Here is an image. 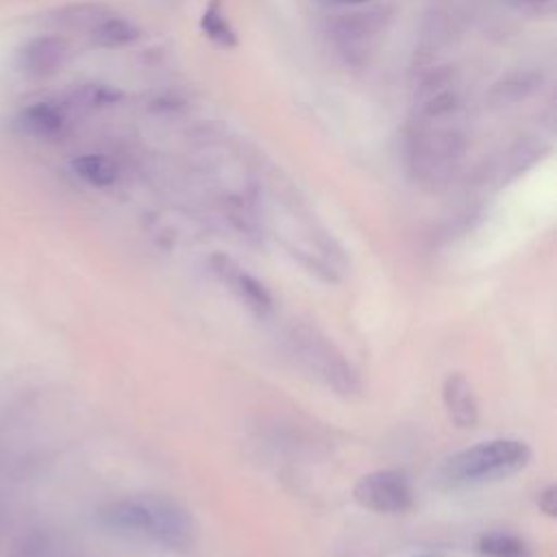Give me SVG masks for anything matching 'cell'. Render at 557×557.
Segmentation results:
<instances>
[{
  "instance_id": "cell-1",
  "label": "cell",
  "mask_w": 557,
  "mask_h": 557,
  "mask_svg": "<svg viewBox=\"0 0 557 557\" xmlns=\"http://www.w3.org/2000/svg\"><path fill=\"white\" fill-rule=\"evenodd\" d=\"M100 520L117 533L144 537L172 550H189L198 537L194 516L176 500L157 494L113 500L102 509Z\"/></svg>"
},
{
  "instance_id": "cell-2",
  "label": "cell",
  "mask_w": 557,
  "mask_h": 557,
  "mask_svg": "<svg viewBox=\"0 0 557 557\" xmlns=\"http://www.w3.org/2000/svg\"><path fill=\"white\" fill-rule=\"evenodd\" d=\"M531 448L522 440H487L463 448L440 466L435 483L444 490H466L505 481L531 461Z\"/></svg>"
},
{
  "instance_id": "cell-3",
  "label": "cell",
  "mask_w": 557,
  "mask_h": 557,
  "mask_svg": "<svg viewBox=\"0 0 557 557\" xmlns=\"http://www.w3.org/2000/svg\"><path fill=\"white\" fill-rule=\"evenodd\" d=\"M287 344L298 366L315 381L339 396H352L361 389V379L339 348L315 326L296 324L287 335Z\"/></svg>"
},
{
  "instance_id": "cell-4",
  "label": "cell",
  "mask_w": 557,
  "mask_h": 557,
  "mask_svg": "<svg viewBox=\"0 0 557 557\" xmlns=\"http://www.w3.org/2000/svg\"><path fill=\"white\" fill-rule=\"evenodd\" d=\"M463 135L455 128L422 126L407 144V161L422 183H444L461 161Z\"/></svg>"
},
{
  "instance_id": "cell-5",
  "label": "cell",
  "mask_w": 557,
  "mask_h": 557,
  "mask_svg": "<svg viewBox=\"0 0 557 557\" xmlns=\"http://www.w3.org/2000/svg\"><path fill=\"white\" fill-rule=\"evenodd\" d=\"M352 498L374 513H405L413 507V490L409 479L398 470H374L363 474L355 487Z\"/></svg>"
},
{
  "instance_id": "cell-6",
  "label": "cell",
  "mask_w": 557,
  "mask_h": 557,
  "mask_svg": "<svg viewBox=\"0 0 557 557\" xmlns=\"http://www.w3.org/2000/svg\"><path fill=\"white\" fill-rule=\"evenodd\" d=\"M213 274L259 318L268 315L272 311V296L268 287L255 278L250 272H246L242 265H237L226 255H213L211 257Z\"/></svg>"
},
{
  "instance_id": "cell-7",
  "label": "cell",
  "mask_w": 557,
  "mask_h": 557,
  "mask_svg": "<svg viewBox=\"0 0 557 557\" xmlns=\"http://www.w3.org/2000/svg\"><path fill=\"white\" fill-rule=\"evenodd\" d=\"M70 59V44L61 35H41L20 50V65L33 76H50Z\"/></svg>"
},
{
  "instance_id": "cell-8",
  "label": "cell",
  "mask_w": 557,
  "mask_h": 557,
  "mask_svg": "<svg viewBox=\"0 0 557 557\" xmlns=\"http://www.w3.org/2000/svg\"><path fill=\"white\" fill-rule=\"evenodd\" d=\"M385 17L387 15L383 9L352 11V13L335 15L329 24V30L342 48L350 50V48H359L368 39H372L383 28Z\"/></svg>"
},
{
  "instance_id": "cell-9",
  "label": "cell",
  "mask_w": 557,
  "mask_h": 557,
  "mask_svg": "<svg viewBox=\"0 0 557 557\" xmlns=\"http://www.w3.org/2000/svg\"><path fill=\"white\" fill-rule=\"evenodd\" d=\"M67 107L52 100L33 102L20 113V128L35 139H57L67 128Z\"/></svg>"
},
{
  "instance_id": "cell-10",
  "label": "cell",
  "mask_w": 557,
  "mask_h": 557,
  "mask_svg": "<svg viewBox=\"0 0 557 557\" xmlns=\"http://www.w3.org/2000/svg\"><path fill=\"white\" fill-rule=\"evenodd\" d=\"M442 400H444V407H446L450 420L459 429H470L476 424L479 403H476L470 381L463 374H459V372L446 374V379L442 383Z\"/></svg>"
},
{
  "instance_id": "cell-11",
  "label": "cell",
  "mask_w": 557,
  "mask_h": 557,
  "mask_svg": "<svg viewBox=\"0 0 557 557\" xmlns=\"http://www.w3.org/2000/svg\"><path fill=\"white\" fill-rule=\"evenodd\" d=\"M72 170L81 181H85L94 187H111L120 178L117 163L111 157L100 154V152L78 154L72 161Z\"/></svg>"
},
{
  "instance_id": "cell-12",
  "label": "cell",
  "mask_w": 557,
  "mask_h": 557,
  "mask_svg": "<svg viewBox=\"0 0 557 557\" xmlns=\"http://www.w3.org/2000/svg\"><path fill=\"white\" fill-rule=\"evenodd\" d=\"M109 15V9L96 2H74L57 9L52 22L65 30H91L100 20Z\"/></svg>"
},
{
  "instance_id": "cell-13",
  "label": "cell",
  "mask_w": 557,
  "mask_h": 557,
  "mask_svg": "<svg viewBox=\"0 0 557 557\" xmlns=\"http://www.w3.org/2000/svg\"><path fill=\"white\" fill-rule=\"evenodd\" d=\"M544 83V74L537 70H520L503 81H498L492 89V98L498 102H518L531 94H535Z\"/></svg>"
},
{
  "instance_id": "cell-14",
  "label": "cell",
  "mask_w": 557,
  "mask_h": 557,
  "mask_svg": "<svg viewBox=\"0 0 557 557\" xmlns=\"http://www.w3.org/2000/svg\"><path fill=\"white\" fill-rule=\"evenodd\" d=\"M89 35H91L94 44H98L102 48H122V46H128L131 41H135L139 37V30L126 17L109 13L104 20H100L89 30Z\"/></svg>"
},
{
  "instance_id": "cell-15",
  "label": "cell",
  "mask_w": 557,
  "mask_h": 557,
  "mask_svg": "<svg viewBox=\"0 0 557 557\" xmlns=\"http://www.w3.org/2000/svg\"><path fill=\"white\" fill-rule=\"evenodd\" d=\"M476 546L490 557H522L524 553V542L511 533H485Z\"/></svg>"
},
{
  "instance_id": "cell-16",
  "label": "cell",
  "mask_w": 557,
  "mask_h": 557,
  "mask_svg": "<svg viewBox=\"0 0 557 557\" xmlns=\"http://www.w3.org/2000/svg\"><path fill=\"white\" fill-rule=\"evenodd\" d=\"M117 98H120V94L115 89H111L109 85L89 83V85H81L72 91L70 104L83 107V109H98V107L113 104Z\"/></svg>"
},
{
  "instance_id": "cell-17",
  "label": "cell",
  "mask_w": 557,
  "mask_h": 557,
  "mask_svg": "<svg viewBox=\"0 0 557 557\" xmlns=\"http://www.w3.org/2000/svg\"><path fill=\"white\" fill-rule=\"evenodd\" d=\"M202 28H205V33H207L211 39H215V41H220V44H224V46H228V44L235 41V33L231 30V26H228V22H226V17L222 15V11H220L218 4H211V7L207 9V13H205V17H202Z\"/></svg>"
},
{
  "instance_id": "cell-18",
  "label": "cell",
  "mask_w": 557,
  "mask_h": 557,
  "mask_svg": "<svg viewBox=\"0 0 557 557\" xmlns=\"http://www.w3.org/2000/svg\"><path fill=\"white\" fill-rule=\"evenodd\" d=\"M537 507L546 513V516H555L557 511V487L555 485H548L540 492V498H537Z\"/></svg>"
},
{
  "instance_id": "cell-19",
  "label": "cell",
  "mask_w": 557,
  "mask_h": 557,
  "mask_svg": "<svg viewBox=\"0 0 557 557\" xmlns=\"http://www.w3.org/2000/svg\"><path fill=\"white\" fill-rule=\"evenodd\" d=\"M505 2L520 11H544V9L553 7L555 0H505Z\"/></svg>"
},
{
  "instance_id": "cell-20",
  "label": "cell",
  "mask_w": 557,
  "mask_h": 557,
  "mask_svg": "<svg viewBox=\"0 0 557 557\" xmlns=\"http://www.w3.org/2000/svg\"><path fill=\"white\" fill-rule=\"evenodd\" d=\"M322 2H331V4H361L368 0H322Z\"/></svg>"
},
{
  "instance_id": "cell-21",
  "label": "cell",
  "mask_w": 557,
  "mask_h": 557,
  "mask_svg": "<svg viewBox=\"0 0 557 557\" xmlns=\"http://www.w3.org/2000/svg\"><path fill=\"white\" fill-rule=\"evenodd\" d=\"M416 557H435V555H416Z\"/></svg>"
}]
</instances>
